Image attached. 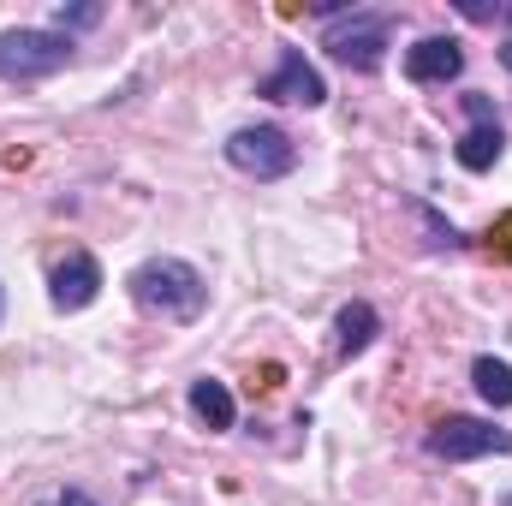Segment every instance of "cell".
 Instances as JSON below:
<instances>
[{
    "label": "cell",
    "mask_w": 512,
    "mask_h": 506,
    "mask_svg": "<svg viewBox=\"0 0 512 506\" xmlns=\"http://www.w3.org/2000/svg\"><path fill=\"white\" fill-rule=\"evenodd\" d=\"M411 209H417V215H423V227H429V233H435V239H429V245H447V251H459V245H465V233H459V227H453V221H441V215H435V209H429V203H411Z\"/></svg>",
    "instance_id": "5bb4252c"
},
{
    "label": "cell",
    "mask_w": 512,
    "mask_h": 506,
    "mask_svg": "<svg viewBox=\"0 0 512 506\" xmlns=\"http://www.w3.org/2000/svg\"><path fill=\"white\" fill-rule=\"evenodd\" d=\"M0 322H6V286H0Z\"/></svg>",
    "instance_id": "2e32d148"
},
{
    "label": "cell",
    "mask_w": 512,
    "mask_h": 506,
    "mask_svg": "<svg viewBox=\"0 0 512 506\" xmlns=\"http://www.w3.org/2000/svg\"><path fill=\"white\" fill-rule=\"evenodd\" d=\"M501 60H507V66H512V42H507V54H501Z\"/></svg>",
    "instance_id": "e0dca14e"
},
{
    "label": "cell",
    "mask_w": 512,
    "mask_h": 506,
    "mask_svg": "<svg viewBox=\"0 0 512 506\" xmlns=\"http://www.w3.org/2000/svg\"><path fill=\"white\" fill-rule=\"evenodd\" d=\"M334 346H340V358H364L370 346H376V334H382V316H376V304L370 298H352V304H340V316H334Z\"/></svg>",
    "instance_id": "8fae6325"
},
{
    "label": "cell",
    "mask_w": 512,
    "mask_h": 506,
    "mask_svg": "<svg viewBox=\"0 0 512 506\" xmlns=\"http://www.w3.org/2000/svg\"><path fill=\"white\" fill-rule=\"evenodd\" d=\"M78 54L72 36H60L54 24H12L0 30V78L6 84H36V78H54L66 72Z\"/></svg>",
    "instance_id": "7a4b0ae2"
},
{
    "label": "cell",
    "mask_w": 512,
    "mask_h": 506,
    "mask_svg": "<svg viewBox=\"0 0 512 506\" xmlns=\"http://www.w3.org/2000/svg\"><path fill=\"white\" fill-rule=\"evenodd\" d=\"M102 12H108L102 0H84V6H60V12H54V30H60V36H72V30H96V24H102Z\"/></svg>",
    "instance_id": "4fadbf2b"
},
{
    "label": "cell",
    "mask_w": 512,
    "mask_h": 506,
    "mask_svg": "<svg viewBox=\"0 0 512 506\" xmlns=\"http://www.w3.org/2000/svg\"><path fill=\"white\" fill-rule=\"evenodd\" d=\"M471 381H477V393H483L495 411H507L512 405V364L507 358H489V352L471 358Z\"/></svg>",
    "instance_id": "7c38bea8"
},
{
    "label": "cell",
    "mask_w": 512,
    "mask_h": 506,
    "mask_svg": "<svg viewBox=\"0 0 512 506\" xmlns=\"http://www.w3.org/2000/svg\"><path fill=\"white\" fill-rule=\"evenodd\" d=\"M459 102H465L471 126H465V137L453 143V161H459L465 173H495V167H501V155H507V126H501L495 102H489L483 90H465Z\"/></svg>",
    "instance_id": "8992f818"
},
{
    "label": "cell",
    "mask_w": 512,
    "mask_h": 506,
    "mask_svg": "<svg viewBox=\"0 0 512 506\" xmlns=\"http://www.w3.org/2000/svg\"><path fill=\"white\" fill-rule=\"evenodd\" d=\"M387 42H393V12H370V6L340 12V18L322 30L328 60H340V66H352V72H376L387 60Z\"/></svg>",
    "instance_id": "3957f363"
},
{
    "label": "cell",
    "mask_w": 512,
    "mask_h": 506,
    "mask_svg": "<svg viewBox=\"0 0 512 506\" xmlns=\"http://www.w3.org/2000/svg\"><path fill=\"white\" fill-rule=\"evenodd\" d=\"M60 506H96L84 489H60Z\"/></svg>",
    "instance_id": "9a60e30c"
},
{
    "label": "cell",
    "mask_w": 512,
    "mask_h": 506,
    "mask_svg": "<svg viewBox=\"0 0 512 506\" xmlns=\"http://www.w3.org/2000/svg\"><path fill=\"white\" fill-rule=\"evenodd\" d=\"M256 96L262 102H292V108H322L328 102V84L304 60V48H280V66L268 78H256Z\"/></svg>",
    "instance_id": "52a82bcc"
},
{
    "label": "cell",
    "mask_w": 512,
    "mask_h": 506,
    "mask_svg": "<svg viewBox=\"0 0 512 506\" xmlns=\"http://www.w3.org/2000/svg\"><path fill=\"white\" fill-rule=\"evenodd\" d=\"M126 286H131V304L143 316H161V322H197L209 310V280L185 256H149V262H137Z\"/></svg>",
    "instance_id": "6da1fadb"
},
{
    "label": "cell",
    "mask_w": 512,
    "mask_h": 506,
    "mask_svg": "<svg viewBox=\"0 0 512 506\" xmlns=\"http://www.w3.org/2000/svg\"><path fill=\"white\" fill-rule=\"evenodd\" d=\"M185 405H191V417L209 429V435H227L233 423H239V405H233V387L215 376H197L185 387Z\"/></svg>",
    "instance_id": "30bf717a"
},
{
    "label": "cell",
    "mask_w": 512,
    "mask_h": 506,
    "mask_svg": "<svg viewBox=\"0 0 512 506\" xmlns=\"http://www.w3.org/2000/svg\"><path fill=\"white\" fill-rule=\"evenodd\" d=\"M465 72V42L459 36H417L405 48V78L411 84H453Z\"/></svg>",
    "instance_id": "9c48e42d"
},
{
    "label": "cell",
    "mask_w": 512,
    "mask_h": 506,
    "mask_svg": "<svg viewBox=\"0 0 512 506\" xmlns=\"http://www.w3.org/2000/svg\"><path fill=\"white\" fill-rule=\"evenodd\" d=\"M227 167H239L245 179L274 185V179H286L298 167V143H292L286 126H239L227 137Z\"/></svg>",
    "instance_id": "5b68a950"
},
{
    "label": "cell",
    "mask_w": 512,
    "mask_h": 506,
    "mask_svg": "<svg viewBox=\"0 0 512 506\" xmlns=\"http://www.w3.org/2000/svg\"><path fill=\"white\" fill-rule=\"evenodd\" d=\"M429 459H447V465H471V459H507L512 453V429H495L489 417H441L429 435H423Z\"/></svg>",
    "instance_id": "277c9868"
},
{
    "label": "cell",
    "mask_w": 512,
    "mask_h": 506,
    "mask_svg": "<svg viewBox=\"0 0 512 506\" xmlns=\"http://www.w3.org/2000/svg\"><path fill=\"white\" fill-rule=\"evenodd\" d=\"M507 24H512V6H507Z\"/></svg>",
    "instance_id": "ac0fdd59"
},
{
    "label": "cell",
    "mask_w": 512,
    "mask_h": 506,
    "mask_svg": "<svg viewBox=\"0 0 512 506\" xmlns=\"http://www.w3.org/2000/svg\"><path fill=\"white\" fill-rule=\"evenodd\" d=\"M102 262L90 251H72L66 262H54V274H48V304L60 310V316H72V310H90L96 298H102Z\"/></svg>",
    "instance_id": "ba28073f"
}]
</instances>
